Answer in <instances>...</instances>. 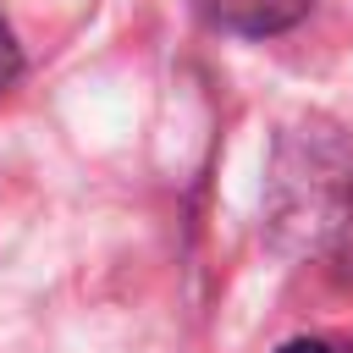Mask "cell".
Returning <instances> with one entry per match:
<instances>
[{
  "instance_id": "obj_1",
  "label": "cell",
  "mask_w": 353,
  "mask_h": 353,
  "mask_svg": "<svg viewBox=\"0 0 353 353\" xmlns=\"http://www.w3.org/2000/svg\"><path fill=\"white\" fill-rule=\"evenodd\" d=\"M204 17L226 33L243 39H265V33H287L309 17V0H204Z\"/></svg>"
},
{
  "instance_id": "obj_2",
  "label": "cell",
  "mask_w": 353,
  "mask_h": 353,
  "mask_svg": "<svg viewBox=\"0 0 353 353\" xmlns=\"http://www.w3.org/2000/svg\"><path fill=\"white\" fill-rule=\"evenodd\" d=\"M17 77H22V50H17V33H11L6 17H0V94H6Z\"/></svg>"
},
{
  "instance_id": "obj_3",
  "label": "cell",
  "mask_w": 353,
  "mask_h": 353,
  "mask_svg": "<svg viewBox=\"0 0 353 353\" xmlns=\"http://www.w3.org/2000/svg\"><path fill=\"white\" fill-rule=\"evenodd\" d=\"M281 353H331V347H325V342H314V336H298V342H287Z\"/></svg>"
}]
</instances>
